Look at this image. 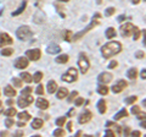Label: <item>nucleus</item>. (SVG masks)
Masks as SVG:
<instances>
[{"instance_id":"nucleus-1","label":"nucleus","mask_w":146,"mask_h":137,"mask_svg":"<svg viewBox=\"0 0 146 137\" xmlns=\"http://www.w3.org/2000/svg\"><path fill=\"white\" fill-rule=\"evenodd\" d=\"M122 52V44L119 42H116V40H112V42H108L107 44H105L101 48V54L104 58L110 59L112 56L117 55Z\"/></svg>"},{"instance_id":"nucleus-2","label":"nucleus","mask_w":146,"mask_h":137,"mask_svg":"<svg viewBox=\"0 0 146 137\" xmlns=\"http://www.w3.org/2000/svg\"><path fill=\"white\" fill-rule=\"evenodd\" d=\"M16 36L20 40H28L32 36H33V32L31 31V28L28 26H22L17 30Z\"/></svg>"},{"instance_id":"nucleus-3","label":"nucleus","mask_w":146,"mask_h":137,"mask_svg":"<svg viewBox=\"0 0 146 137\" xmlns=\"http://www.w3.org/2000/svg\"><path fill=\"white\" fill-rule=\"evenodd\" d=\"M61 79H62V81L67 82V83H72V82L77 81V79H78V71H77V68H74V67H70L66 74L62 75Z\"/></svg>"},{"instance_id":"nucleus-4","label":"nucleus","mask_w":146,"mask_h":137,"mask_svg":"<svg viewBox=\"0 0 146 137\" xmlns=\"http://www.w3.org/2000/svg\"><path fill=\"white\" fill-rule=\"evenodd\" d=\"M100 17H101V16H100L99 13H96V15H95V17L93 19V21H91V24H90L88 27H86V28H85L84 31H82V32H79L78 34H76V36H74V38H72V39H73V40H77V39H79V38L82 37V36H84V34L86 33V32H89L90 30H93L95 26L100 24Z\"/></svg>"},{"instance_id":"nucleus-5","label":"nucleus","mask_w":146,"mask_h":137,"mask_svg":"<svg viewBox=\"0 0 146 137\" xmlns=\"http://www.w3.org/2000/svg\"><path fill=\"white\" fill-rule=\"evenodd\" d=\"M33 100H34V98L32 97L31 94H22L21 97L18 98L17 104L20 108H26V107H28L29 104L33 103Z\"/></svg>"},{"instance_id":"nucleus-6","label":"nucleus","mask_w":146,"mask_h":137,"mask_svg":"<svg viewBox=\"0 0 146 137\" xmlns=\"http://www.w3.org/2000/svg\"><path fill=\"white\" fill-rule=\"evenodd\" d=\"M78 66L80 68V72L82 74H86L90 67V62L88 60V58H86L85 55H80L79 60H78Z\"/></svg>"},{"instance_id":"nucleus-7","label":"nucleus","mask_w":146,"mask_h":137,"mask_svg":"<svg viewBox=\"0 0 146 137\" xmlns=\"http://www.w3.org/2000/svg\"><path fill=\"white\" fill-rule=\"evenodd\" d=\"M40 56H42V52L40 49H31V50H27L26 52V58L28 60H32V61H38Z\"/></svg>"},{"instance_id":"nucleus-8","label":"nucleus","mask_w":146,"mask_h":137,"mask_svg":"<svg viewBox=\"0 0 146 137\" xmlns=\"http://www.w3.org/2000/svg\"><path fill=\"white\" fill-rule=\"evenodd\" d=\"M135 30V26L131 24H124L121 26V34L123 37H130Z\"/></svg>"},{"instance_id":"nucleus-9","label":"nucleus","mask_w":146,"mask_h":137,"mask_svg":"<svg viewBox=\"0 0 146 137\" xmlns=\"http://www.w3.org/2000/svg\"><path fill=\"white\" fill-rule=\"evenodd\" d=\"M13 39L7 33H0V48H4L6 45L12 44Z\"/></svg>"},{"instance_id":"nucleus-10","label":"nucleus","mask_w":146,"mask_h":137,"mask_svg":"<svg viewBox=\"0 0 146 137\" xmlns=\"http://www.w3.org/2000/svg\"><path fill=\"white\" fill-rule=\"evenodd\" d=\"M28 64H29V60L25 56H21L18 58L17 60L15 61V67L16 68H20V70H23V68L28 67Z\"/></svg>"},{"instance_id":"nucleus-11","label":"nucleus","mask_w":146,"mask_h":137,"mask_svg":"<svg viewBox=\"0 0 146 137\" xmlns=\"http://www.w3.org/2000/svg\"><path fill=\"white\" fill-rule=\"evenodd\" d=\"M125 87H127V82H125L124 80H119L116 85L112 86V92H113V93H119V92H122V91L124 89Z\"/></svg>"},{"instance_id":"nucleus-12","label":"nucleus","mask_w":146,"mask_h":137,"mask_svg":"<svg viewBox=\"0 0 146 137\" xmlns=\"http://www.w3.org/2000/svg\"><path fill=\"white\" fill-rule=\"evenodd\" d=\"M91 119H93V114H91L89 110H85L84 113L80 114L79 116V124H86V122H89Z\"/></svg>"},{"instance_id":"nucleus-13","label":"nucleus","mask_w":146,"mask_h":137,"mask_svg":"<svg viewBox=\"0 0 146 137\" xmlns=\"http://www.w3.org/2000/svg\"><path fill=\"white\" fill-rule=\"evenodd\" d=\"M112 79H113V76L110 72H102V74L99 75V81L101 83H110L112 81Z\"/></svg>"},{"instance_id":"nucleus-14","label":"nucleus","mask_w":146,"mask_h":137,"mask_svg":"<svg viewBox=\"0 0 146 137\" xmlns=\"http://www.w3.org/2000/svg\"><path fill=\"white\" fill-rule=\"evenodd\" d=\"M35 104H36V107L39 109H42V110H45V109L49 108V102L45 98H38Z\"/></svg>"},{"instance_id":"nucleus-15","label":"nucleus","mask_w":146,"mask_h":137,"mask_svg":"<svg viewBox=\"0 0 146 137\" xmlns=\"http://www.w3.org/2000/svg\"><path fill=\"white\" fill-rule=\"evenodd\" d=\"M57 87H58V86H57V83H56V81H49L48 82V85H46V89H48V92L49 93H55V92H56V91H57Z\"/></svg>"},{"instance_id":"nucleus-16","label":"nucleus","mask_w":146,"mask_h":137,"mask_svg":"<svg viewBox=\"0 0 146 137\" xmlns=\"http://www.w3.org/2000/svg\"><path fill=\"white\" fill-rule=\"evenodd\" d=\"M107 126H110V127H111V129H112V131L115 132V135H117V136L122 135L123 130H122V127H121L119 125H117V124H113V122H107Z\"/></svg>"},{"instance_id":"nucleus-17","label":"nucleus","mask_w":146,"mask_h":137,"mask_svg":"<svg viewBox=\"0 0 146 137\" xmlns=\"http://www.w3.org/2000/svg\"><path fill=\"white\" fill-rule=\"evenodd\" d=\"M4 93H5L6 97H15L16 95V89L12 87V86H6L4 88Z\"/></svg>"},{"instance_id":"nucleus-18","label":"nucleus","mask_w":146,"mask_h":137,"mask_svg":"<svg viewBox=\"0 0 146 137\" xmlns=\"http://www.w3.org/2000/svg\"><path fill=\"white\" fill-rule=\"evenodd\" d=\"M68 95V89L66 87H61V88H58L57 91V94H56V97L58 99H65L66 97Z\"/></svg>"},{"instance_id":"nucleus-19","label":"nucleus","mask_w":146,"mask_h":137,"mask_svg":"<svg viewBox=\"0 0 146 137\" xmlns=\"http://www.w3.org/2000/svg\"><path fill=\"white\" fill-rule=\"evenodd\" d=\"M44 125V121L42 119H34L33 121H32V127H33L34 130H39L42 129V126Z\"/></svg>"},{"instance_id":"nucleus-20","label":"nucleus","mask_w":146,"mask_h":137,"mask_svg":"<svg viewBox=\"0 0 146 137\" xmlns=\"http://www.w3.org/2000/svg\"><path fill=\"white\" fill-rule=\"evenodd\" d=\"M60 45H57V44H52V45H50V47L46 49V52L49 54H57V53H60Z\"/></svg>"},{"instance_id":"nucleus-21","label":"nucleus","mask_w":146,"mask_h":137,"mask_svg":"<svg viewBox=\"0 0 146 137\" xmlns=\"http://www.w3.org/2000/svg\"><path fill=\"white\" fill-rule=\"evenodd\" d=\"M98 110L100 114H105L106 113V102L104 99H100L98 103Z\"/></svg>"},{"instance_id":"nucleus-22","label":"nucleus","mask_w":146,"mask_h":137,"mask_svg":"<svg viewBox=\"0 0 146 137\" xmlns=\"http://www.w3.org/2000/svg\"><path fill=\"white\" fill-rule=\"evenodd\" d=\"M20 77H21V80L22 81H25V82H27V83H31L32 81V75L31 74H28V72H22V74L20 75Z\"/></svg>"},{"instance_id":"nucleus-23","label":"nucleus","mask_w":146,"mask_h":137,"mask_svg":"<svg viewBox=\"0 0 146 137\" xmlns=\"http://www.w3.org/2000/svg\"><path fill=\"white\" fill-rule=\"evenodd\" d=\"M62 36H63V39H65L66 42H71L72 38H73V33H72V31H70V30L63 31Z\"/></svg>"},{"instance_id":"nucleus-24","label":"nucleus","mask_w":146,"mask_h":137,"mask_svg":"<svg viewBox=\"0 0 146 137\" xmlns=\"http://www.w3.org/2000/svg\"><path fill=\"white\" fill-rule=\"evenodd\" d=\"M55 61L57 64H66L68 61V55L67 54H62V55H58L56 59H55Z\"/></svg>"},{"instance_id":"nucleus-25","label":"nucleus","mask_w":146,"mask_h":137,"mask_svg":"<svg viewBox=\"0 0 146 137\" xmlns=\"http://www.w3.org/2000/svg\"><path fill=\"white\" fill-rule=\"evenodd\" d=\"M98 93L101 94V95H106L108 93V87H107V86H105V83L100 85L98 87Z\"/></svg>"},{"instance_id":"nucleus-26","label":"nucleus","mask_w":146,"mask_h":137,"mask_svg":"<svg viewBox=\"0 0 146 137\" xmlns=\"http://www.w3.org/2000/svg\"><path fill=\"white\" fill-rule=\"evenodd\" d=\"M106 38H108V39H111V38H115L116 37V30L113 28V27H110V28H107L106 30Z\"/></svg>"},{"instance_id":"nucleus-27","label":"nucleus","mask_w":146,"mask_h":137,"mask_svg":"<svg viewBox=\"0 0 146 137\" xmlns=\"http://www.w3.org/2000/svg\"><path fill=\"white\" fill-rule=\"evenodd\" d=\"M18 119L22 120V121H28L31 119V114L27 113V111H22V113L18 114Z\"/></svg>"},{"instance_id":"nucleus-28","label":"nucleus","mask_w":146,"mask_h":137,"mask_svg":"<svg viewBox=\"0 0 146 137\" xmlns=\"http://www.w3.org/2000/svg\"><path fill=\"white\" fill-rule=\"evenodd\" d=\"M125 116H128V111L125 110V109H122L119 113H117L115 115V120H121V119L125 118Z\"/></svg>"},{"instance_id":"nucleus-29","label":"nucleus","mask_w":146,"mask_h":137,"mask_svg":"<svg viewBox=\"0 0 146 137\" xmlns=\"http://www.w3.org/2000/svg\"><path fill=\"white\" fill-rule=\"evenodd\" d=\"M136 74H138V72H136V68L135 67H131L130 70H128V77H129L130 80H135L136 79Z\"/></svg>"},{"instance_id":"nucleus-30","label":"nucleus","mask_w":146,"mask_h":137,"mask_svg":"<svg viewBox=\"0 0 146 137\" xmlns=\"http://www.w3.org/2000/svg\"><path fill=\"white\" fill-rule=\"evenodd\" d=\"M42 79H43V74H42V72H40V71L35 72V74H34V76H32V80H33L34 82H36V83L42 81Z\"/></svg>"},{"instance_id":"nucleus-31","label":"nucleus","mask_w":146,"mask_h":137,"mask_svg":"<svg viewBox=\"0 0 146 137\" xmlns=\"http://www.w3.org/2000/svg\"><path fill=\"white\" fill-rule=\"evenodd\" d=\"M13 54V49L12 48H5L1 50V55L3 56H10Z\"/></svg>"},{"instance_id":"nucleus-32","label":"nucleus","mask_w":146,"mask_h":137,"mask_svg":"<svg viewBox=\"0 0 146 137\" xmlns=\"http://www.w3.org/2000/svg\"><path fill=\"white\" fill-rule=\"evenodd\" d=\"M16 114H17V111H16V109H15V108H9L7 110H5V115L9 116V118L15 116Z\"/></svg>"},{"instance_id":"nucleus-33","label":"nucleus","mask_w":146,"mask_h":137,"mask_svg":"<svg viewBox=\"0 0 146 137\" xmlns=\"http://www.w3.org/2000/svg\"><path fill=\"white\" fill-rule=\"evenodd\" d=\"M26 5H27V1H23L22 3V5L20 6V9H18L17 11H15V12H12V16H17V15H20V13L22 12L26 9Z\"/></svg>"},{"instance_id":"nucleus-34","label":"nucleus","mask_w":146,"mask_h":137,"mask_svg":"<svg viewBox=\"0 0 146 137\" xmlns=\"http://www.w3.org/2000/svg\"><path fill=\"white\" fill-rule=\"evenodd\" d=\"M65 124H66V116H61V118L56 119V126L61 127V126H63Z\"/></svg>"},{"instance_id":"nucleus-35","label":"nucleus","mask_w":146,"mask_h":137,"mask_svg":"<svg viewBox=\"0 0 146 137\" xmlns=\"http://www.w3.org/2000/svg\"><path fill=\"white\" fill-rule=\"evenodd\" d=\"M65 130L61 129V127H58V129H56L54 131V136H56V137H61V136H65Z\"/></svg>"},{"instance_id":"nucleus-36","label":"nucleus","mask_w":146,"mask_h":137,"mask_svg":"<svg viewBox=\"0 0 146 137\" xmlns=\"http://www.w3.org/2000/svg\"><path fill=\"white\" fill-rule=\"evenodd\" d=\"M12 83H13V86H15V87H18V88L22 87V80L18 79V77H15V79H12Z\"/></svg>"},{"instance_id":"nucleus-37","label":"nucleus","mask_w":146,"mask_h":137,"mask_svg":"<svg viewBox=\"0 0 146 137\" xmlns=\"http://www.w3.org/2000/svg\"><path fill=\"white\" fill-rule=\"evenodd\" d=\"M35 93L39 94V95H43L44 94V86L43 85H39L38 87L35 88Z\"/></svg>"},{"instance_id":"nucleus-38","label":"nucleus","mask_w":146,"mask_h":137,"mask_svg":"<svg viewBox=\"0 0 146 137\" xmlns=\"http://www.w3.org/2000/svg\"><path fill=\"white\" fill-rule=\"evenodd\" d=\"M133 33H134V40H138L140 38V33H141L140 30L138 28V27H135V30H134Z\"/></svg>"},{"instance_id":"nucleus-39","label":"nucleus","mask_w":146,"mask_h":137,"mask_svg":"<svg viewBox=\"0 0 146 137\" xmlns=\"http://www.w3.org/2000/svg\"><path fill=\"white\" fill-rule=\"evenodd\" d=\"M115 11H116L115 7H108L107 10L105 11V15H106V16H111V15H113V13H115Z\"/></svg>"},{"instance_id":"nucleus-40","label":"nucleus","mask_w":146,"mask_h":137,"mask_svg":"<svg viewBox=\"0 0 146 137\" xmlns=\"http://www.w3.org/2000/svg\"><path fill=\"white\" fill-rule=\"evenodd\" d=\"M5 125L7 127H12L13 125H15V121H13L11 118H9V119H6V120H5Z\"/></svg>"},{"instance_id":"nucleus-41","label":"nucleus","mask_w":146,"mask_h":137,"mask_svg":"<svg viewBox=\"0 0 146 137\" xmlns=\"http://www.w3.org/2000/svg\"><path fill=\"white\" fill-rule=\"evenodd\" d=\"M83 103H84V99L82 98V97H79V98H76V102H74L76 107H80V105H83Z\"/></svg>"},{"instance_id":"nucleus-42","label":"nucleus","mask_w":146,"mask_h":137,"mask_svg":"<svg viewBox=\"0 0 146 137\" xmlns=\"http://www.w3.org/2000/svg\"><path fill=\"white\" fill-rule=\"evenodd\" d=\"M77 95H78V92L77 91H74V92H72L71 95H70V98H68V102H72L73 99H76L77 98Z\"/></svg>"},{"instance_id":"nucleus-43","label":"nucleus","mask_w":146,"mask_h":137,"mask_svg":"<svg viewBox=\"0 0 146 137\" xmlns=\"http://www.w3.org/2000/svg\"><path fill=\"white\" fill-rule=\"evenodd\" d=\"M135 100H136V97H135V95H133V97L127 98V99H125V103H128V104H131V103H134Z\"/></svg>"},{"instance_id":"nucleus-44","label":"nucleus","mask_w":146,"mask_h":137,"mask_svg":"<svg viewBox=\"0 0 146 137\" xmlns=\"http://www.w3.org/2000/svg\"><path fill=\"white\" fill-rule=\"evenodd\" d=\"M135 56L138 58V59H144V58H145V53H144V52H136Z\"/></svg>"},{"instance_id":"nucleus-45","label":"nucleus","mask_w":146,"mask_h":137,"mask_svg":"<svg viewBox=\"0 0 146 137\" xmlns=\"http://www.w3.org/2000/svg\"><path fill=\"white\" fill-rule=\"evenodd\" d=\"M32 91H33V88H32V87H26L23 91H22V94H29Z\"/></svg>"},{"instance_id":"nucleus-46","label":"nucleus","mask_w":146,"mask_h":137,"mask_svg":"<svg viewBox=\"0 0 146 137\" xmlns=\"http://www.w3.org/2000/svg\"><path fill=\"white\" fill-rule=\"evenodd\" d=\"M130 111H131V114H139L140 113V107H133Z\"/></svg>"},{"instance_id":"nucleus-47","label":"nucleus","mask_w":146,"mask_h":137,"mask_svg":"<svg viewBox=\"0 0 146 137\" xmlns=\"http://www.w3.org/2000/svg\"><path fill=\"white\" fill-rule=\"evenodd\" d=\"M117 65H118V62H117L116 60H112L111 62H110V65H108V67H110V68H115V67H116Z\"/></svg>"},{"instance_id":"nucleus-48","label":"nucleus","mask_w":146,"mask_h":137,"mask_svg":"<svg viewBox=\"0 0 146 137\" xmlns=\"http://www.w3.org/2000/svg\"><path fill=\"white\" fill-rule=\"evenodd\" d=\"M130 135H131V136L138 137V136H141V132H140V131H131V132H130Z\"/></svg>"},{"instance_id":"nucleus-49","label":"nucleus","mask_w":146,"mask_h":137,"mask_svg":"<svg viewBox=\"0 0 146 137\" xmlns=\"http://www.w3.org/2000/svg\"><path fill=\"white\" fill-rule=\"evenodd\" d=\"M67 130L70 131V132H71V131L73 130V122H71V121L68 122V124H67Z\"/></svg>"},{"instance_id":"nucleus-50","label":"nucleus","mask_w":146,"mask_h":137,"mask_svg":"<svg viewBox=\"0 0 146 137\" xmlns=\"http://www.w3.org/2000/svg\"><path fill=\"white\" fill-rule=\"evenodd\" d=\"M106 136H115V132H113L112 130H107L106 131Z\"/></svg>"},{"instance_id":"nucleus-51","label":"nucleus","mask_w":146,"mask_h":137,"mask_svg":"<svg viewBox=\"0 0 146 137\" xmlns=\"http://www.w3.org/2000/svg\"><path fill=\"white\" fill-rule=\"evenodd\" d=\"M17 126H20V127H23V126H26V121L23 122L22 120H20V122H17Z\"/></svg>"},{"instance_id":"nucleus-52","label":"nucleus","mask_w":146,"mask_h":137,"mask_svg":"<svg viewBox=\"0 0 146 137\" xmlns=\"http://www.w3.org/2000/svg\"><path fill=\"white\" fill-rule=\"evenodd\" d=\"M141 79H143V80L146 79V71H145V68H144L143 71H141Z\"/></svg>"},{"instance_id":"nucleus-53","label":"nucleus","mask_w":146,"mask_h":137,"mask_svg":"<svg viewBox=\"0 0 146 137\" xmlns=\"http://www.w3.org/2000/svg\"><path fill=\"white\" fill-rule=\"evenodd\" d=\"M124 134H125V136H129V135H130V129H129V127H125Z\"/></svg>"},{"instance_id":"nucleus-54","label":"nucleus","mask_w":146,"mask_h":137,"mask_svg":"<svg viewBox=\"0 0 146 137\" xmlns=\"http://www.w3.org/2000/svg\"><path fill=\"white\" fill-rule=\"evenodd\" d=\"M73 114H74V109H71L70 111H68V114H67V116H72Z\"/></svg>"},{"instance_id":"nucleus-55","label":"nucleus","mask_w":146,"mask_h":137,"mask_svg":"<svg viewBox=\"0 0 146 137\" xmlns=\"http://www.w3.org/2000/svg\"><path fill=\"white\" fill-rule=\"evenodd\" d=\"M139 119H143V120H145V113H143V114H139V116H138Z\"/></svg>"},{"instance_id":"nucleus-56","label":"nucleus","mask_w":146,"mask_h":137,"mask_svg":"<svg viewBox=\"0 0 146 137\" xmlns=\"http://www.w3.org/2000/svg\"><path fill=\"white\" fill-rule=\"evenodd\" d=\"M123 20H125V16H119V17H118V21H123Z\"/></svg>"},{"instance_id":"nucleus-57","label":"nucleus","mask_w":146,"mask_h":137,"mask_svg":"<svg viewBox=\"0 0 146 137\" xmlns=\"http://www.w3.org/2000/svg\"><path fill=\"white\" fill-rule=\"evenodd\" d=\"M0 135H1V136H7V135H9V132H6V131H3Z\"/></svg>"},{"instance_id":"nucleus-58","label":"nucleus","mask_w":146,"mask_h":137,"mask_svg":"<svg viewBox=\"0 0 146 137\" xmlns=\"http://www.w3.org/2000/svg\"><path fill=\"white\" fill-rule=\"evenodd\" d=\"M141 1V0H131V3H133V4H139Z\"/></svg>"},{"instance_id":"nucleus-59","label":"nucleus","mask_w":146,"mask_h":137,"mask_svg":"<svg viewBox=\"0 0 146 137\" xmlns=\"http://www.w3.org/2000/svg\"><path fill=\"white\" fill-rule=\"evenodd\" d=\"M7 104H9V105H12L13 102H12V100H7Z\"/></svg>"},{"instance_id":"nucleus-60","label":"nucleus","mask_w":146,"mask_h":137,"mask_svg":"<svg viewBox=\"0 0 146 137\" xmlns=\"http://www.w3.org/2000/svg\"><path fill=\"white\" fill-rule=\"evenodd\" d=\"M18 137H20V136H22V135H23V134H22V132H17V134H16Z\"/></svg>"},{"instance_id":"nucleus-61","label":"nucleus","mask_w":146,"mask_h":137,"mask_svg":"<svg viewBox=\"0 0 146 137\" xmlns=\"http://www.w3.org/2000/svg\"><path fill=\"white\" fill-rule=\"evenodd\" d=\"M58 1H62V3H67V1H70V0H58Z\"/></svg>"},{"instance_id":"nucleus-62","label":"nucleus","mask_w":146,"mask_h":137,"mask_svg":"<svg viewBox=\"0 0 146 137\" xmlns=\"http://www.w3.org/2000/svg\"><path fill=\"white\" fill-rule=\"evenodd\" d=\"M0 107H1V102H0Z\"/></svg>"}]
</instances>
